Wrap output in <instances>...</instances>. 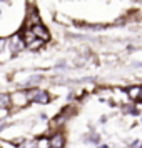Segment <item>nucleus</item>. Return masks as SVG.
<instances>
[{
    "instance_id": "nucleus-1",
    "label": "nucleus",
    "mask_w": 142,
    "mask_h": 148,
    "mask_svg": "<svg viewBox=\"0 0 142 148\" xmlns=\"http://www.w3.org/2000/svg\"><path fill=\"white\" fill-rule=\"evenodd\" d=\"M27 98L28 101H34V103H48L50 100V97L45 90H40V88H32V90H28L27 92Z\"/></svg>"
},
{
    "instance_id": "nucleus-2",
    "label": "nucleus",
    "mask_w": 142,
    "mask_h": 148,
    "mask_svg": "<svg viewBox=\"0 0 142 148\" xmlns=\"http://www.w3.org/2000/svg\"><path fill=\"white\" fill-rule=\"evenodd\" d=\"M30 30L34 32L35 37H39V38H42L44 42H48L50 40V32H48V28L44 25V23H35L34 27H30Z\"/></svg>"
},
{
    "instance_id": "nucleus-3",
    "label": "nucleus",
    "mask_w": 142,
    "mask_h": 148,
    "mask_svg": "<svg viewBox=\"0 0 142 148\" xmlns=\"http://www.w3.org/2000/svg\"><path fill=\"white\" fill-rule=\"evenodd\" d=\"M40 14H39V10H35V7H30L27 10V18H25V25L27 28L34 27L35 23H40Z\"/></svg>"
},
{
    "instance_id": "nucleus-4",
    "label": "nucleus",
    "mask_w": 142,
    "mask_h": 148,
    "mask_svg": "<svg viewBox=\"0 0 142 148\" xmlns=\"http://www.w3.org/2000/svg\"><path fill=\"white\" fill-rule=\"evenodd\" d=\"M12 97V103H15V105H19V107H22V105H25L28 101L27 98V92H24V90H20V92H15L14 95H10Z\"/></svg>"
},
{
    "instance_id": "nucleus-5",
    "label": "nucleus",
    "mask_w": 142,
    "mask_h": 148,
    "mask_svg": "<svg viewBox=\"0 0 142 148\" xmlns=\"http://www.w3.org/2000/svg\"><path fill=\"white\" fill-rule=\"evenodd\" d=\"M64 143H65V138H64V135L59 133V132L54 133V136L50 138V148H62Z\"/></svg>"
},
{
    "instance_id": "nucleus-6",
    "label": "nucleus",
    "mask_w": 142,
    "mask_h": 148,
    "mask_svg": "<svg viewBox=\"0 0 142 148\" xmlns=\"http://www.w3.org/2000/svg\"><path fill=\"white\" fill-rule=\"evenodd\" d=\"M127 95L132 100H142V87H130L127 90Z\"/></svg>"
},
{
    "instance_id": "nucleus-7",
    "label": "nucleus",
    "mask_w": 142,
    "mask_h": 148,
    "mask_svg": "<svg viewBox=\"0 0 142 148\" xmlns=\"http://www.w3.org/2000/svg\"><path fill=\"white\" fill-rule=\"evenodd\" d=\"M12 105V97L7 93H0V107L2 108H8Z\"/></svg>"
},
{
    "instance_id": "nucleus-8",
    "label": "nucleus",
    "mask_w": 142,
    "mask_h": 148,
    "mask_svg": "<svg viewBox=\"0 0 142 148\" xmlns=\"http://www.w3.org/2000/svg\"><path fill=\"white\" fill-rule=\"evenodd\" d=\"M37 148H50V141L42 138L40 141H37Z\"/></svg>"
},
{
    "instance_id": "nucleus-9",
    "label": "nucleus",
    "mask_w": 142,
    "mask_h": 148,
    "mask_svg": "<svg viewBox=\"0 0 142 148\" xmlns=\"http://www.w3.org/2000/svg\"><path fill=\"white\" fill-rule=\"evenodd\" d=\"M19 148H37V141H24Z\"/></svg>"
},
{
    "instance_id": "nucleus-10",
    "label": "nucleus",
    "mask_w": 142,
    "mask_h": 148,
    "mask_svg": "<svg viewBox=\"0 0 142 148\" xmlns=\"http://www.w3.org/2000/svg\"><path fill=\"white\" fill-rule=\"evenodd\" d=\"M0 148H15V145L14 143H8V141L0 140Z\"/></svg>"
},
{
    "instance_id": "nucleus-11",
    "label": "nucleus",
    "mask_w": 142,
    "mask_h": 148,
    "mask_svg": "<svg viewBox=\"0 0 142 148\" xmlns=\"http://www.w3.org/2000/svg\"><path fill=\"white\" fill-rule=\"evenodd\" d=\"M87 140H89V141H94V143H97V141H99V135L92 133V135H90V136L87 138Z\"/></svg>"
},
{
    "instance_id": "nucleus-12",
    "label": "nucleus",
    "mask_w": 142,
    "mask_h": 148,
    "mask_svg": "<svg viewBox=\"0 0 142 148\" xmlns=\"http://www.w3.org/2000/svg\"><path fill=\"white\" fill-rule=\"evenodd\" d=\"M5 43H7V40H5V38H0V52L3 50V47H5Z\"/></svg>"
}]
</instances>
